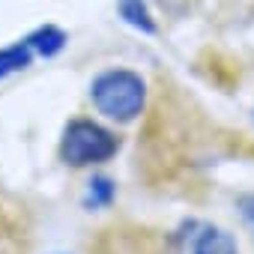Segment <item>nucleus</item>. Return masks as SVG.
Wrapping results in <instances>:
<instances>
[{
  "mask_svg": "<svg viewBox=\"0 0 254 254\" xmlns=\"http://www.w3.org/2000/svg\"><path fill=\"white\" fill-rule=\"evenodd\" d=\"M117 12H120V18L129 24V27H135V30H141L147 36H153L159 30L153 12L147 6V0H117Z\"/></svg>",
  "mask_w": 254,
  "mask_h": 254,
  "instance_id": "20e7f679",
  "label": "nucleus"
},
{
  "mask_svg": "<svg viewBox=\"0 0 254 254\" xmlns=\"http://www.w3.org/2000/svg\"><path fill=\"white\" fill-rule=\"evenodd\" d=\"M120 150V141L114 132H108L105 126H99L96 120H72L63 129V141H60V159L69 168H90V165H102L108 159H114Z\"/></svg>",
  "mask_w": 254,
  "mask_h": 254,
  "instance_id": "f03ea898",
  "label": "nucleus"
},
{
  "mask_svg": "<svg viewBox=\"0 0 254 254\" xmlns=\"http://www.w3.org/2000/svg\"><path fill=\"white\" fill-rule=\"evenodd\" d=\"M236 203H239V212H242V218H245V221H248V227L254 230V194H242Z\"/></svg>",
  "mask_w": 254,
  "mask_h": 254,
  "instance_id": "6e6552de",
  "label": "nucleus"
},
{
  "mask_svg": "<svg viewBox=\"0 0 254 254\" xmlns=\"http://www.w3.org/2000/svg\"><path fill=\"white\" fill-rule=\"evenodd\" d=\"M33 57H36V51L30 48L27 39H18V42H12L6 48H0V81L15 75V72H24L33 63Z\"/></svg>",
  "mask_w": 254,
  "mask_h": 254,
  "instance_id": "39448f33",
  "label": "nucleus"
},
{
  "mask_svg": "<svg viewBox=\"0 0 254 254\" xmlns=\"http://www.w3.org/2000/svg\"><path fill=\"white\" fill-rule=\"evenodd\" d=\"M90 99L99 114L117 123H132L141 117L147 102V84L132 69H105L90 84Z\"/></svg>",
  "mask_w": 254,
  "mask_h": 254,
  "instance_id": "f257e3e1",
  "label": "nucleus"
},
{
  "mask_svg": "<svg viewBox=\"0 0 254 254\" xmlns=\"http://www.w3.org/2000/svg\"><path fill=\"white\" fill-rule=\"evenodd\" d=\"M24 39L30 42V48H33L39 57H54V54H60V51L66 48V33H63L57 24H42V27H36L33 33H27Z\"/></svg>",
  "mask_w": 254,
  "mask_h": 254,
  "instance_id": "423d86ee",
  "label": "nucleus"
},
{
  "mask_svg": "<svg viewBox=\"0 0 254 254\" xmlns=\"http://www.w3.org/2000/svg\"><path fill=\"white\" fill-rule=\"evenodd\" d=\"M177 242H180L183 254H239L236 239L224 227H215L206 221L183 224V230L177 233Z\"/></svg>",
  "mask_w": 254,
  "mask_h": 254,
  "instance_id": "7ed1b4c3",
  "label": "nucleus"
},
{
  "mask_svg": "<svg viewBox=\"0 0 254 254\" xmlns=\"http://www.w3.org/2000/svg\"><path fill=\"white\" fill-rule=\"evenodd\" d=\"M114 194H117L114 180H108V177H93V180L87 183L84 206H87V209H105V206H111Z\"/></svg>",
  "mask_w": 254,
  "mask_h": 254,
  "instance_id": "0eeeda50",
  "label": "nucleus"
}]
</instances>
